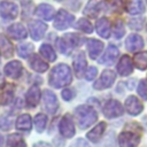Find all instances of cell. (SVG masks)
<instances>
[{
  "label": "cell",
  "mask_w": 147,
  "mask_h": 147,
  "mask_svg": "<svg viewBox=\"0 0 147 147\" xmlns=\"http://www.w3.org/2000/svg\"><path fill=\"white\" fill-rule=\"evenodd\" d=\"M71 79H72L71 70L64 63H60V64L55 65L51 70V74L48 77L49 85L55 88H60V87L69 85L71 83Z\"/></svg>",
  "instance_id": "obj_1"
},
{
  "label": "cell",
  "mask_w": 147,
  "mask_h": 147,
  "mask_svg": "<svg viewBox=\"0 0 147 147\" xmlns=\"http://www.w3.org/2000/svg\"><path fill=\"white\" fill-rule=\"evenodd\" d=\"M61 95H62V99H63V100L70 101V100L75 96V92H74V90H71V88H64V90L62 91Z\"/></svg>",
  "instance_id": "obj_41"
},
{
  "label": "cell",
  "mask_w": 147,
  "mask_h": 147,
  "mask_svg": "<svg viewBox=\"0 0 147 147\" xmlns=\"http://www.w3.org/2000/svg\"><path fill=\"white\" fill-rule=\"evenodd\" d=\"M56 46H57V48H59L60 53H62V54H67V53H69V52H70V49H69V47H68L67 42L64 41L63 37H62V38H59V39L56 40Z\"/></svg>",
  "instance_id": "obj_38"
},
{
  "label": "cell",
  "mask_w": 147,
  "mask_h": 147,
  "mask_svg": "<svg viewBox=\"0 0 147 147\" xmlns=\"http://www.w3.org/2000/svg\"><path fill=\"white\" fill-rule=\"evenodd\" d=\"M140 141V133H137L131 130L123 131L118 137L119 147H137Z\"/></svg>",
  "instance_id": "obj_3"
},
{
  "label": "cell",
  "mask_w": 147,
  "mask_h": 147,
  "mask_svg": "<svg viewBox=\"0 0 147 147\" xmlns=\"http://www.w3.org/2000/svg\"><path fill=\"white\" fill-rule=\"evenodd\" d=\"M125 46L129 52H137L142 48L144 40L139 34H130L125 40Z\"/></svg>",
  "instance_id": "obj_16"
},
{
  "label": "cell",
  "mask_w": 147,
  "mask_h": 147,
  "mask_svg": "<svg viewBox=\"0 0 147 147\" xmlns=\"http://www.w3.org/2000/svg\"><path fill=\"white\" fill-rule=\"evenodd\" d=\"M39 52H40V54L42 55V57H45L46 60H48V61H51V62H53V61L56 60V54H55L54 49H53L49 45H47V44L41 45L40 48H39Z\"/></svg>",
  "instance_id": "obj_29"
},
{
  "label": "cell",
  "mask_w": 147,
  "mask_h": 147,
  "mask_svg": "<svg viewBox=\"0 0 147 147\" xmlns=\"http://www.w3.org/2000/svg\"><path fill=\"white\" fill-rule=\"evenodd\" d=\"M103 115L107 118H115L124 114V107L117 100H108L103 105Z\"/></svg>",
  "instance_id": "obj_4"
},
{
  "label": "cell",
  "mask_w": 147,
  "mask_h": 147,
  "mask_svg": "<svg viewBox=\"0 0 147 147\" xmlns=\"http://www.w3.org/2000/svg\"><path fill=\"white\" fill-rule=\"evenodd\" d=\"M146 2H147V0H146Z\"/></svg>",
  "instance_id": "obj_48"
},
{
  "label": "cell",
  "mask_w": 147,
  "mask_h": 147,
  "mask_svg": "<svg viewBox=\"0 0 147 147\" xmlns=\"http://www.w3.org/2000/svg\"><path fill=\"white\" fill-rule=\"evenodd\" d=\"M34 126H36V130L38 132H42L46 127V124H47V116L42 113H39L34 116Z\"/></svg>",
  "instance_id": "obj_31"
},
{
  "label": "cell",
  "mask_w": 147,
  "mask_h": 147,
  "mask_svg": "<svg viewBox=\"0 0 147 147\" xmlns=\"http://www.w3.org/2000/svg\"><path fill=\"white\" fill-rule=\"evenodd\" d=\"M7 32H8V34H9L11 38H14V39H16V40L24 39V38H26V36H28L26 29H25L21 23L11 24V25L8 28Z\"/></svg>",
  "instance_id": "obj_19"
},
{
  "label": "cell",
  "mask_w": 147,
  "mask_h": 147,
  "mask_svg": "<svg viewBox=\"0 0 147 147\" xmlns=\"http://www.w3.org/2000/svg\"><path fill=\"white\" fill-rule=\"evenodd\" d=\"M55 1H61V0H55Z\"/></svg>",
  "instance_id": "obj_47"
},
{
  "label": "cell",
  "mask_w": 147,
  "mask_h": 147,
  "mask_svg": "<svg viewBox=\"0 0 147 147\" xmlns=\"http://www.w3.org/2000/svg\"><path fill=\"white\" fill-rule=\"evenodd\" d=\"M36 15L42 20L49 21L52 18H54V8L51 5L47 3H41L37 7L36 9Z\"/></svg>",
  "instance_id": "obj_22"
},
{
  "label": "cell",
  "mask_w": 147,
  "mask_h": 147,
  "mask_svg": "<svg viewBox=\"0 0 147 147\" xmlns=\"http://www.w3.org/2000/svg\"><path fill=\"white\" fill-rule=\"evenodd\" d=\"M100 9H101V3H100V2H96L95 0H91V1L86 5L84 13H85V15H87V16L94 18V17H96V15H98V13L100 11Z\"/></svg>",
  "instance_id": "obj_27"
},
{
  "label": "cell",
  "mask_w": 147,
  "mask_h": 147,
  "mask_svg": "<svg viewBox=\"0 0 147 147\" xmlns=\"http://www.w3.org/2000/svg\"><path fill=\"white\" fill-rule=\"evenodd\" d=\"M76 29L85 32V33H91L92 32V24L86 20V18H80L77 23H76Z\"/></svg>",
  "instance_id": "obj_33"
},
{
  "label": "cell",
  "mask_w": 147,
  "mask_h": 147,
  "mask_svg": "<svg viewBox=\"0 0 147 147\" xmlns=\"http://www.w3.org/2000/svg\"><path fill=\"white\" fill-rule=\"evenodd\" d=\"M2 144H3V138H2V136L0 134V147H2Z\"/></svg>",
  "instance_id": "obj_46"
},
{
  "label": "cell",
  "mask_w": 147,
  "mask_h": 147,
  "mask_svg": "<svg viewBox=\"0 0 147 147\" xmlns=\"http://www.w3.org/2000/svg\"><path fill=\"white\" fill-rule=\"evenodd\" d=\"M86 47H87V53L91 59H96V56L101 53L103 49V44L100 40L96 39H88L86 41Z\"/></svg>",
  "instance_id": "obj_20"
},
{
  "label": "cell",
  "mask_w": 147,
  "mask_h": 147,
  "mask_svg": "<svg viewBox=\"0 0 147 147\" xmlns=\"http://www.w3.org/2000/svg\"><path fill=\"white\" fill-rule=\"evenodd\" d=\"M13 99V92L11 91H6L1 98H0V103L1 105H8Z\"/></svg>",
  "instance_id": "obj_39"
},
{
  "label": "cell",
  "mask_w": 147,
  "mask_h": 147,
  "mask_svg": "<svg viewBox=\"0 0 147 147\" xmlns=\"http://www.w3.org/2000/svg\"><path fill=\"white\" fill-rule=\"evenodd\" d=\"M75 116H76L78 126L82 130L87 129L98 119V113L87 105L78 106L75 110Z\"/></svg>",
  "instance_id": "obj_2"
},
{
  "label": "cell",
  "mask_w": 147,
  "mask_h": 147,
  "mask_svg": "<svg viewBox=\"0 0 147 147\" xmlns=\"http://www.w3.org/2000/svg\"><path fill=\"white\" fill-rule=\"evenodd\" d=\"M133 64L139 69V70H145L147 68V52L138 53L133 56Z\"/></svg>",
  "instance_id": "obj_28"
},
{
  "label": "cell",
  "mask_w": 147,
  "mask_h": 147,
  "mask_svg": "<svg viewBox=\"0 0 147 147\" xmlns=\"http://www.w3.org/2000/svg\"><path fill=\"white\" fill-rule=\"evenodd\" d=\"M30 67L37 72H45L48 69V64L42 61L39 55H32V59L30 60Z\"/></svg>",
  "instance_id": "obj_25"
},
{
  "label": "cell",
  "mask_w": 147,
  "mask_h": 147,
  "mask_svg": "<svg viewBox=\"0 0 147 147\" xmlns=\"http://www.w3.org/2000/svg\"><path fill=\"white\" fill-rule=\"evenodd\" d=\"M15 127L17 130H21V131H30L31 127H32V121H31V116L29 114H23V115H20L15 122Z\"/></svg>",
  "instance_id": "obj_24"
},
{
  "label": "cell",
  "mask_w": 147,
  "mask_h": 147,
  "mask_svg": "<svg viewBox=\"0 0 147 147\" xmlns=\"http://www.w3.org/2000/svg\"><path fill=\"white\" fill-rule=\"evenodd\" d=\"M63 39L67 42V45H68L70 51L72 48H75L76 46H78L80 44V41H82V38L76 33H68V34L63 36Z\"/></svg>",
  "instance_id": "obj_30"
},
{
  "label": "cell",
  "mask_w": 147,
  "mask_h": 147,
  "mask_svg": "<svg viewBox=\"0 0 147 147\" xmlns=\"http://www.w3.org/2000/svg\"><path fill=\"white\" fill-rule=\"evenodd\" d=\"M40 96H41V92L39 90V86L32 85L25 94V101L29 107H36L40 101Z\"/></svg>",
  "instance_id": "obj_15"
},
{
  "label": "cell",
  "mask_w": 147,
  "mask_h": 147,
  "mask_svg": "<svg viewBox=\"0 0 147 147\" xmlns=\"http://www.w3.org/2000/svg\"><path fill=\"white\" fill-rule=\"evenodd\" d=\"M108 1L113 8H122L123 7V0H108Z\"/></svg>",
  "instance_id": "obj_43"
},
{
  "label": "cell",
  "mask_w": 147,
  "mask_h": 147,
  "mask_svg": "<svg viewBox=\"0 0 147 147\" xmlns=\"http://www.w3.org/2000/svg\"><path fill=\"white\" fill-rule=\"evenodd\" d=\"M42 107L49 114H55L56 110L59 109V102L56 95L52 91L45 90L42 92Z\"/></svg>",
  "instance_id": "obj_8"
},
{
  "label": "cell",
  "mask_w": 147,
  "mask_h": 147,
  "mask_svg": "<svg viewBox=\"0 0 147 147\" xmlns=\"http://www.w3.org/2000/svg\"><path fill=\"white\" fill-rule=\"evenodd\" d=\"M15 147H26V146H25V142L22 140V141H21V142H18V144H17Z\"/></svg>",
  "instance_id": "obj_45"
},
{
  "label": "cell",
  "mask_w": 147,
  "mask_h": 147,
  "mask_svg": "<svg viewBox=\"0 0 147 147\" xmlns=\"http://www.w3.org/2000/svg\"><path fill=\"white\" fill-rule=\"evenodd\" d=\"M96 74H98V69L95 67H90V68H87V70L85 72V78L87 80H92L93 78H95Z\"/></svg>",
  "instance_id": "obj_40"
},
{
  "label": "cell",
  "mask_w": 147,
  "mask_h": 147,
  "mask_svg": "<svg viewBox=\"0 0 147 147\" xmlns=\"http://www.w3.org/2000/svg\"><path fill=\"white\" fill-rule=\"evenodd\" d=\"M106 127H107L106 122H100V123H98L96 126H94L90 132H87L86 138H87L90 141H92V142H98V141L101 139L102 134L105 133Z\"/></svg>",
  "instance_id": "obj_18"
},
{
  "label": "cell",
  "mask_w": 147,
  "mask_h": 147,
  "mask_svg": "<svg viewBox=\"0 0 147 147\" xmlns=\"http://www.w3.org/2000/svg\"><path fill=\"white\" fill-rule=\"evenodd\" d=\"M33 52V45L31 44H23V45H20L17 47V54L23 57V59H26L29 55H31Z\"/></svg>",
  "instance_id": "obj_32"
},
{
  "label": "cell",
  "mask_w": 147,
  "mask_h": 147,
  "mask_svg": "<svg viewBox=\"0 0 147 147\" xmlns=\"http://www.w3.org/2000/svg\"><path fill=\"white\" fill-rule=\"evenodd\" d=\"M69 147H91V146L88 145L87 140H85V139H83V138H78V139H76Z\"/></svg>",
  "instance_id": "obj_42"
},
{
  "label": "cell",
  "mask_w": 147,
  "mask_h": 147,
  "mask_svg": "<svg viewBox=\"0 0 147 147\" xmlns=\"http://www.w3.org/2000/svg\"><path fill=\"white\" fill-rule=\"evenodd\" d=\"M125 33V29H124V24L122 21H117L114 25V36L116 38H122Z\"/></svg>",
  "instance_id": "obj_36"
},
{
  "label": "cell",
  "mask_w": 147,
  "mask_h": 147,
  "mask_svg": "<svg viewBox=\"0 0 147 147\" xmlns=\"http://www.w3.org/2000/svg\"><path fill=\"white\" fill-rule=\"evenodd\" d=\"M133 70V61L130 56L123 55L117 64V72L121 76H129Z\"/></svg>",
  "instance_id": "obj_14"
},
{
  "label": "cell",
  "mask_w": 147,
  "mask_h": 147,
  "mask_svg": "<svg viewBox=\"0 0 147 147\" xmlns=\"http://www.w3.org/2000/svg\"><path fill=\"white\" fill-rule=\"evenodd\" d=\"M29 29H30V34L32 39L40 40L47 30V25L41 21H32L29 23Z\"/></svg>",
  "instance_id": "obj_11"
},
{
  "label": "cell",
  "mask_w": 147,
  "mask_h": 147,
  "mask_svg": "<svg viewBox=\"0 0 147 147\" xmlns=\"http://www.w3.org/2000/svg\"><path fill=\"white\" fill-rule=\"evenodd\" d=\"M11 124H13V118L9 116V115H5L0 118V129L3 130V131H7L11 127Z\"/></svg>",
  "instance_id": "obj_35"
},
{
  "label": "cell",
  "mask_w": 147,
  "mask_h": 147,
  "mask_svg": "<svg viewBox=\"0 0 147 147\" xmlns=\"http://www.w3.org/2000/svg\"><path fill=\"white\" fill-rule=\"evenodd\" d=\"M115 79H116V75L114 71L111 70H105L101 76L99 77V79L94 83L93 87L95 90H106V88H109L114 83H115Z\"/></svg>",
  "instance_id": "obj_7"
},
{
  "label": "cell",
  "mask_w": 147,
  "mask_h": 147,
  "mask_svg": "<svg viewBox=\"0 0 147 147\" xmlns=\"http://www.w3.org/2000/svg\"><path fill=\"white\" fill-rule=\"evenodd\" d=\"M124 108H125V110H126L130 115L137 116V115H139V114L142 111L144 105L141 103V101H140L137 96L130 95V96L126 98V100H125V102H124Z\"/></svg>",
  "instance_id": "obj_9"
},
{
  "label": "cell",
  "mask_w": 147,
  "mask_h": 147,
  "mask_svg": "<svg viewBox=\"0 0 147 147\" xmlns=\"http://www.w3.org/2000/svg\"><path fill=\"white\" fill-rule=\"evenodd\" d=\"M95 29H96V32L99 33V36H101L102 38H109V36H110V22L108 18H106V17L99 18L96 21Z\"/></svg>",
  "instance_id": "obj_21"
},
{
  "label": "cell",
  "mask_w": 147,
  "mask_h": 147,
  "mask_svg": "<svg viewBox=\"0 0 147 147\" xmlns=\"http://www.w3.org/2000/svg\"><path fill=\"white\" fill-rule=\"evenodd\" d=\"M138 94L144 99L147 100V80H141L138 85Z\"/></svg>",
  "instance_id": "obj_37"
},
{
  "label": "cell",
  "mask_w": 147,
  "mask_h": 147,
  "mask_svg": "<svg viewBox=\"0 0 147 147\" xmlns=\"http://www.w3.org/2000/svg\"><path fill=\"white\" fill-rule=\"evenodd\" d=\"M72 64H74V70H75V74L80 77L85 69H86V64H87V61H86V57L84 55V53H78L75 55L74 57V61H72Z\"/></svg>",
  "instance_id": "obj_17"
},
{
  "label": "cell",
  "mask_w": 147,
  "mask_h": 147,
  "mask_svg": "<svg viewBox=\"0 0 147 147\" xmlns=\"http://www.w3.org/2000/svg\"><path fill=\"white\" fill-rule=\"evenodd\" d=\"M54 18H55L54 20V26L57 30H64V29L69 28L75 21L74 15L70 14L69 11L64 10V9H60Z\"/></svg>",
  "instance_id": "obj_5"
},
{
  "label": "cell",
  "mask_w": 147,
  "mask_h": 147,
  "mask_svg": "<svg viewBox=\"0 0 147 147\" xmlns=\"http://www.w3.org/2000/svg\"><path fill=\"white\" fill-rule=\"evenodd\" d=\"M22 71H23V67L20 61H11V62L7 63L3 68L5 75L13 79L18 78L22 75Z\"/></svg>",
  "instance_id": "obj_13"
},
{
  "label": "cell",
  "mask_w": 147,
  "mask_h": 147,
  "mask_svg": "<svg viewBox=\"0 0 147 147\" xmlns=\"http://www.w3.org/2000/svg\"><path fill=\"white\" fill-rule=\"evenodd\" d=\"M119 52H118V48L114 45H109L105 52V54L102 55V57L99 60V63L100 64H103V65H113L118 56Z\"/></svg>",
  "instance_id": "obj_12"
},
{
  "label": "cell",
  "mask_w": 147,
  "mask_h": 147,
  "mask_svg": "<svg viewBox=\"0 0 147 147\" xmlns=\"http://www.w3.org/2000/svg\"><path fill=\"white\" fill-rule=\"evenodd\" d=\"M14 53V48L11 42L2 34H0V54H2L5 57H10Z\"/></svg>",
  "instance_id": "obj_26"
},
{
  "label": "cell",
  "mask_w": 147,
  "mask_h": 147,
  "mask_svg": "<svg viewBox=\"0 0 147 147\" xmlns=\"http://www.w3.org/2000/svg\"><path fill=\"white\" fill-rule=\"evenodd\" d=\"M23 139L20 134L17 133H14V134H10L8 136L7 138V141H6V147H15L18 142H21Z\"/></svg>",
  "instance_id": "obj_34"
},
{
  "label": "cell",
  "mask_w": 147,
  "mask_h": 147,
  "mask_svg": "<svg viewBox=\"0 0 147 147\" xmlns=\"http://www.w3.org/2000/svg\"><path fill=\"white\" fill-rule=\"evenodd\" d=\"M33 147H52L47 142H44V141H39V142H36L33 145Z\"/></svg>",
  "instance_id": "obj_44"
},
{
  "label": "cell",
  "mask_w": 147,
  "mask_h": 147,
  "mask_svg": "<svg viewBox=\"0 0 147 147\" xmlns=\"http://www.w3.org/2000/svg\"><path fill=\"white\" fill-rule=\"evenodd\" d=\"M18 14L17 5L13 2H1L0 3V15L3 20H13Z\"/></svg>",
  "instance_id": "obj_10"
},
{
  "label": "cell",
  "mask_w": 147,
  "mask_h": 147,
  "mask_svg": "<svg viewBox=\"0 0 147 147\" xmlns=\"http://www.w3.org/2000/svg\"><path fill=\"white\" fill-rule=\"evenodd\" d=\"M125 9L129 14L138 15L145 10V6H144L142 0H126Z\"/></svg>",
  "instance_id": "obj_23"
},
{
  "label": "cell",
  "mask_w": 147,
  "mask_h": 147,
  "mask_svg": "<svg viewBox=\"0 0 147 147\" xmlns=\"http://www.w3.org/2000/svg\"><path fill=\"white\" fill-rule=\"evenodd\" d=\"M59 131L63 138H72L75 136V124L69 114H65L59 124Z\"/></svg>",
  "instance_id": "obj_6"
}]
</instances>
